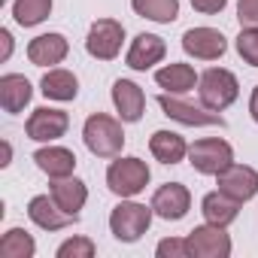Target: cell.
Segmentation results:
<instances>
[{
  "instance_id": "d6986e66",
  "label": "cell",
  "mask_w": 258,
  "mask_h": 258,
  "mask_svg": "<svg viewBox=\"0 0 258 258\" xmlns=\"http://www.w3.org/2000/svg\"><path fill=\"white\" fill-rule=\"evenodd\" d=\"M31 94H34V88L22 73L0 76V103H4L7 112H22L31 103Z\"/></svg>"
},
{
  "instance_id": "603a6c76",
  "label": "cell",
  "mask_w": 258,
  "mask_h": 258,
  "mask_svg": "<svg viewBox=\"0 0 258 258\" xmlns=\"http://www.w3.org/2000/svg\"><path fill=\"white\" fill-rule=\"evenodd\" d=\"M40 91L49 97V100H73L76 91H79V79L70 73V70H49L40 82Z\"/></svg>"
},
{
  "instance_id": "7402d4cb",
  "label": "cell",
  "mask_w": 258,
  "mask_h": 258,
  "mask_svg": "<svg viewBox=\"0 0 258 258\" xmlns=\"http://www.w3.org/2000/svg\"><path fill=\"white\" fill-rule=\"evenodd\" d=\"M149 149L161 164H179L188 155V143L173 131H155L149 140Z\"/></svg>"
},
{
  "instance_id": "4316f807",
  "label": "cell",
  "mask_w": 258,
  "mask_h": 258,
  "mask_svg": "<svg viewBox=\"0 0 258 258\" xmlns=\"http://www.w3.org/2000/svg\"><path fill=\"white\" fill-rule=\"evenodd\" d=\"M237 55H240L246 64L258 67V28L240 31V37H237Z\"/></svg>"
},
{
  "instance_id": "ffe728a7",
  "label": "cell",
  "mask_w": 258,
  "mask_h": 258,
  "mask_svg": "<svg viewBox=\"0 0 258 258\" xmlns=\"http://www.w3.org/2000/svg\"><path fill=\"white\" fill-rule=\"evenodd\" d=\"M201 213H204V219H207L210 225L228 228V225L237 219V213H240V201L228 198L225 191H210V195H204V201H201Z\"/></svg>"
},
{
  "instance_id": "8992f818",
  "label": "cell",
  "mask_w": 258,
  "mask_h": 258,
  "mask_svg": "<svg viewBox=\"0 0 258 258\" xmlns=\"http://www.w3.org/2000/svg\"><path fill=\"white\" fill-rule=\"evenodd\" d=\"M121 40H124V28L121 22L115 19H97L88 31V40H85V49L91 58L97 61H112L118 52H121Z\"/></svg>"
},
{
  "instance_id": "f546056e",
  "label": "cell",
  "mask_w": 258,
  "mask_h": 258,
  "mask_svg": "<svg viewBox=\"0 0 258 258\" xmlns=\"http://www.w3.org/2000/svg\"><path fill=\"white\" fill-rule=\"evenodd\" d=\"M237 19L243 28H258V0H237Z\"/></svg>"
},
{
  "instance_id": "4fadbf2b",
  "label": "cell",
  "mask_w": 258,
  "mask_h": 258,
  "mask_svg": "<svg viewBox=\"0 0 258 258\" xmlns=\"http://www.w3.org/2000/svg\"><path fill=\"white\" fill-rule=\"evenodd\" d=\"M28 216H31V222L40 225L43 231H61V228H67V225H73V222L79 219V216L64 213V210L55 204V198H49V195H37V198H31V204H28Z\"/></svg>"
},
{
  "instance_id": "6da1fadb",
  "label": "cell",
  "mask_w": 258,
  "mask_h": 258,
  "mask_svg": "<svg viewBox=\"0 0 258 258\" xmlns=\"http://www.w3.org/2000/svg\"><path fill=\"white\" fill-rule=\"evenodd\" d=\"M82 137H85V146L91 155L97 158H115L124 146V131L121 124L106 115V112H94L85 118V127H82Z\"/></svg>"
},
{
  "instance_id": "5b68a950",
  "label": "cell",
  "mask_w": 258,
  "mask_h": 258,
  "mask_svg": "<svg viewBox=\"0 0 258 258\" xmlns=\"http://www.w3.org/2000/svg\"><path fill=\"white\" fill-rule=\"evenodd\" d=\"M188 161L198 173L219 176L222 170H228L234 164V149L219 137H207V140H198L195 146H188Z\"/></svg>"
},
{
  "instance_id": "cb8c5ba5",
  "label": "cell",
  "mask_w": 258,
  "mask_h": 258,
  "mask_svg": "<svg viewBox=\"0 0 258 258\" xmlns=\"http://www.w3.org/2000/svg\"><path fill=\"white\" fill-rule=\"evenodd\" d=\"M131 7L137 16L152 19L158 25H170L179 16V0H131Z\"/></svg>"
},
{
  "instance_id": "d6a6232c",
  "label": "cell",
  "mask_w": 258,
  "mask_h": 258,
  "mask_svg": "<svg viewBox=\"0 0 258 258\" xmlns=\"http://www.w3.org/2000/svg\"><path fill=\"white\" fill-rule=\"evenodd\" d=\"M249 112H252V118L258 121V85H255V91H252V97H249Z\"/></svg>"
},
{
  "instance_id": "7c38bea8",
  "label": "cell",
  "mask_w": 258,
  "mask_h": 258,
  "mask_svg": "<svg viewBox=\"0 0 258 258\" xmlns=\"http://www.w3.org/2000/svg\"><path fill=\"white\" fill-rule=\"evenodd\" d=\"M158 103H161L164 115H170V118H176L182 124H225V118L219 112H213L207 106H195V103L179 100V97H170L167 91L158 94Z\"/></svg>"
},
{
  "instance_id": "484cf974",
  "label": "cell",
  "mask_w": 258,
  "mask_h": 258,
  "mask_svg": "<svg viewBox=\"0 0 258 258\" xmlns=\"http://www.w3.org/2000/svg\"><path fill=\"white\" fill-rule=\"evenodd\" d=\"M52 13V0H16L13 4V16L22 28H34L43 19H49Z\"/></svg>"
},
{
  "instance_id": "f1b7e54d",
  "label": "cell",
  "mask_w": 258,
  "mask_h": 258,
  "mask_svg": "<svg viewBox=\"0 0 258 258\" xmlns=\"http://www.w3.org/2000/svg\"><path fill=\"white\" fill-rule=\"evenodd\" d=\"M158 258H188V243L185 240H176V237H167L158 243Z\"/></svg>"
},
{
  "instance_id": "e0dca14e",
  "label": "cell",
  "mask_w": 258,
  "mask_h": 258,
  "mask_svg": "<svg viewBox=\"0 0 258 258\" xmlns=\"http://www.w3.org/2000/svg\"><path fill=\"white\" fill-rule=\"evenodd\" d=\"M34 161L49 179H64V176H70L76 170V155L70 149H64V146H49V149L34 152Z\"/></svg>"
},
{
  "instance_id": "d4e9b609",
  "label": "cell",
  "mask_w": 258,
  "mask_h": 258,
  "mask_svg": "<svg viewBox=\"0 0 258 258\" xmlns=\"http://www.w3.org/2000/svg\"><path fill=\"white\" fill-rule=\"evenodd\" d=\"M34 249H37V243L25 228H13L0 240V258H31Z\"/></svg>"
},
{
  "instance_id": "277c9868",
  "label": "cell",
  "mask_w": 258,
  "mask_h": 258,
  "mask_svg": "<svg viewBox=\"0 0 258 258\" xmlns=\"http://www.w3.org/2000/svg\"><path fill=\"white\" fill-rule=\"evenodd\" d=\"M106 185L118 198H134L149 185V167L143 158H118L106 170Z\"/></svg>"
},
{
  "instance_id": "83f0119b",
  "label": "cell",
  "mask_w": 258,
  "mask_h": 258,
  "mask_svg": "<svg viewBox=\"0 0 258 258\" xmlns=\"http://www.w3.org/2000/svg\"><path fill=\"white\" fill-rule=\"evenodd\" d=\"M58 258H94V243L88 237H70L58 246Z\"/></svg>"
},
{
  "instance_id": "3957f363",
  "label": "cell",
  "mask_w": 258,
  "mask_h": 258,
  "mask_svg": "<svg viewBox=\"0 0 258 258\" xmlns=\"http://www.w3.org/2000/svg\"><path fill=\"white\" fill-rule=\"evenodd\" d=\"M152 213H155L152 207H143V204H134V201H121V204L112 210V216H109V231H112V237L121 240V243H137V240L149 231Z\"/></svg>"
},
{
  "instance_id": "4dcf8cb0",
  "label": "cell",
  "mask_w": 258,
  "mask_h": 258,
  "mask_svg": "<svg viewBox=\"0 0 258 258\" xmlns=\"http://www.w3.org/2000/svg\"><path fill=\"white\" fill-rule=\"evenodd\" d=\"M225 4H228V0H191V7H195L198 13H204V16H216V13H222Z\"/></svg>"
},
{
  "instance_id": "ac0fdd59",
  "label": "cell",
  "mask_w": 258,
  "mask_h": 258,
  "mask_svg": "<svg viewBox=\"0 0 258 258\" xmlns=\"http://www.w3.org/2000/svg\"><path fill=\"white\" fill-rule=\"evenodd\" d=\"M49 195H52L55 204H58L64 213H70V216H79V210H82L85 201H88V188H85V182H82V179H70V176L55 179L52 188H49Z\"/></svg>"
},
{
  "instance_id": "7a4b0ae2",
  "label": "cell",
  "mask_w": 258,
  "mask_h": 258,
  "mask_svg": "<svg viewBox=\"0 0 258 258\" xmlns=\"http://www.w3.org/2000/svg\"><path fill=\"white\" fill-rule=\"evenodd\" d=\"M198 94H201V103L213 112H222L228 109L237 94H240V85H237V76L225 67H210L201 79H198Z\"/></svg>"
},
{
  "instance_id": "9a60e30c",
  "label": "cell",
  "mask_w": 258,
  "mask_h": 258,
  "mask_svg": "<svg viewBox=\"0 0 258 258\" xmlns=\"http://www.w3.org/2000/svg\"><path fill=\"white\" fill-rule=\"evenodd\" d=\"M67 52H70V46H67V40H64L61 34H40V37H34V40L28 43V58H31V64H37V67L61 64V61L67 58Z\"/></svg>"
},
{
  "instance_id": "5bb4252c",
  "label": "cell",
  "mask_w": 258,
  "mask_h": 258,
  "mask_svg": "<svg viewBox=\"0 0 258 258\" xmlns=\"http://www.w3.org/2000/svg\"><path fill=\"white\" fill-rule=\"evenodd\" d=\"M112 103H115L121 121H140L143 118V106H146V94H143V88L137 82L118 79L112 85Z\"/></svg>"
},
{
  "instance_id": "44dd1931",
  "label": "cell",
  "mask_w": 258,
  "mask_h": 258,
  "mask_svg": "<svg viewBox=\"0 0 258 258\" xmlns=\"http://www.w3.org/2000/svg\"><path fill=\"white\" fill-rule=\"evenodd\" d=\"M198 79H201V76L195 73L191 64H167V67H161V70L155 73V82H158L167 94H185V91L195 88Z\"/></svg>"
},
{
  "instance_id": "52a82bcc",
  "label": "cell",
  "mask_w": 258,
  "mask_h": 258,
  "mask_svg": "<svg viewBox=\"0 0 258 258\" xmlns=\"http://www.w3.org/2000/svg\"><path fill=\"white\" fill-rule=\"evenodd\" d=\"M185 243H188V255H195V258H228L231 255V237L225 234L222 225L207 222V225L195 228L185 237Z\"/></svg>"
},
{
  "instance_id": "30bf717a",
  "label": "cell",
  "mask_w": 258,
  "mask_h": 258,
  "mask_svg": "<svg viewBox=\"0 0 258 258\" xmlns=\"http://www.w3.org/2000/svg\"><path fill=\"white\" fill-rule=\"evenodd\" d=\"M219 191H225L228 198L246 204L258 195V170L246 167V164H231L228 170L219 173Z\"/></svg>"
},
{
  "instance_id": "2e32d148",
  "label": "cell",
  "mask_w": 258,
  "mask_h": 258,
  "mask_svg": "<svg viewBox=\"0 0 258 258\" xmlns=\"http://www.w3.org/2000/svg\"><path fill=\"white\" fill-rule=\"evenodd\" d=\"M167 55V46H164V40L161 37H155V34H140L134 43H131V49H127V67L131 70H149L152 64H158L161 58Z\"/></svg>"
},
{
  "instance_id": "9c48e42d",
  "label": "cell",
  "mask_w": 258,
  "mask_h": 258,
  "mask_svg": "<svg viewBox=\"0 0 258 258\" xmlns=\"http://www.w3.org/2000/svg\"><path fill=\"white\" fill-rule=\"evenodd\" d=\"M182 49L191 55V58H201V61H216L225 55L228 49V40L222 37V31L216 28H191L182 34Z\"/></svg>"
},
{
  "instance_id": "1f68e13d",
  "label": "cell",
  "mask_w": 258,
  "mask_h": 258,
  "mask_svg": "<svg viewBox=\"0 0 258 258\" xmlns=\"http://www.w3.org/2000/svg\"><path fill=\"white\" fill-rule=\"evenodd\" d=\"M0 40H4V58H10V52H13V37H10V31H0Z\"/></svg>"
},
{
  "instance_id": "8fae6325",
  "label": "cell",
  "mask_w": 258,
  "mask_h": 258,
  "mask_svg": "<svg viewBox=\"0 0 258 258\" xmlns=\"http://www.w3.org/2000/svg\"><path fill=\"white\" fill-rule=\"evenodd\" d=\"M191 207V195L182 182H164L155 195H152V210L155 216L167 219V222H179Z\"/></svg>"
},
{
  "instance_id": "ba28073f",
  "label": "cell",
  "mask_w": 258,
  "mask_h": 258,
  "mask_svg": "<svg viewBox=\"0 0 258 258\" xmlns=\"http://www.w3.org/2000/svg\"><path fill=\"white\" fill-rule=\"evenodd\" d=\"M67 127H70V115L64 109H49V106H40L31 112L28 124H25V131L31 140L37 143H52L58 137L67 134Z\"/></svg>"
}]
</instances>
